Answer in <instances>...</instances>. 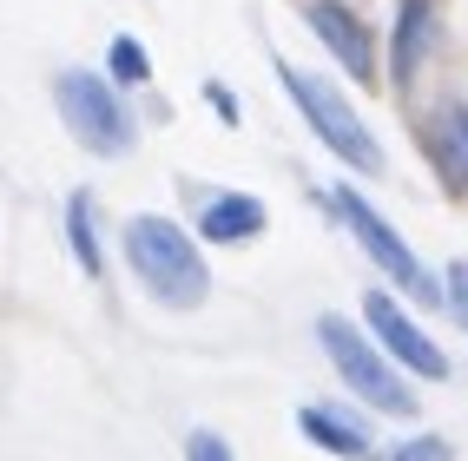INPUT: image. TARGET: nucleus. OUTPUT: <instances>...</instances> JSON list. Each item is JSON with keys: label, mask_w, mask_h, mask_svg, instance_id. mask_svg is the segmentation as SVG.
I'll return each mask as SVG.
<instances>
[{"label": "nucleus", "mask_w": 468, "mask_h": 461, "mask_svg": "<svg viewBox=\"0 0 468 461\" xmlns=\"http://www.w3.org/2000/svg\"><path fill=\"white\" fill-rule=\"evenodd\" d=\"M126 257L139 270V284L159 303H172V310H198L205 290H211V270L198 257V244L172 218H133L126 225Z\"/></svg>", "instance_id": "obj_1"}, {"label": "nucleus", "mask_w": 468, "mask_h": 461, "mask_svg": "<svg viewBox=\"0 0 468 461\" xmlns=\"http://www.w3.org/2000/svg\"><path fill=\"white\" fill-rule=\"evenodd\" d=\"M284 86H291L297 112L310 119V132H317V139L330 145V159L356 165V172H383V145H377V132H369L363 119H356V106L343 100V92H330V79L284 67Z\"/></svg>", "instance_id": "obj_2"}, {"label": "nucleus", "mask_w": 468, "mask_h": 461, "mask_svg": "<svg viewBox=\"0 0 468 461\" xmlns=\"http://www.w3.org/2000/svg\"><path fill=\"white\" fill-rule=\"evenodd\" d=\"M317 343L330 350V362H336V376L350 382L369 409H389V415H416V389L396 376V362L383 356V350H369L363 343V330H350L343 317H324L317 323Z\"/></svg>", "instance_id": "obj_3"}, {"label": "nucleus", "mask_w": 468, "mask_h": 461, "mask_svg": "<svg viewBox=\"0 0 468 461\" xmlns=\"http://www.w3.org/2000/svg\"><path fill=\"white\" fill-rule=\"evenodd\" d=\"M59 119H67V132L100 152V159H119V152H133V112L119 106V92L100 79V73H59Z\"/></svg>", "instance_id": "obj_4"}, {"label": "nucleus", "mask_w": 468, "mask_h": 461, "mask_svg": "<svg viewBox=\"0 0 468 461\" xmlns=\"http://www.w3.org/2000/svg\"><path fill=\"white\" fill-rule=\"evenodd\" d=\"M330 204H336V218L350 225V237H356L363 251L383 264V277H396V284L410 290V297L435 303V277H429V270L416 264V251H410V244H402V237H396V231H389V225L377 218V211H369V198H363V192H350V184H336V192H330Z\"/></svg>", "instance_id": "obj_5"}, {"label": "nucleus", "mask_w": 468, "mask_h": 461, "mask_svg": "<svg viewBox=\"0 0 468 461\" xmlns=\"http://www.w3.org/2000/svg\"><path fill=\"white\" fill-rule=\"evenodd\" d=\"M363 317H369V330H377V343H383V356H396L402 369H416V376H435L442 382L449 376V356L429 343V336L402 317V303L396 297H383V290H369L363 297Z\"/></svg>", "instance_id": "obj_6"}, {"label": "nucleus", "mask_w": 468, "mask_h": 461, "mask_svg": "<svg viewBox=\"0 0 468 461\" xmlns=\"http://www.w3.org/2000/svg\"><path fill=\"white\" fill-rule=\"evenodd\" d=\"M303 20H310V34L336 53V67L350 73V79H377V59H369V26H363L350 7H336V0H310Z\"/></svg>", "instance_id": "obj_7"}, {"label": "nucleus", "mask_w": 468, "mask_h": 461, "mask_svg": "<svg viewBox=\"0 0 468 461\" xmlns=\"http://www.w3.org/2000/svg\"><path fill=\"white\" fill-rule=\"evenodd\" d=\"M297 428H303V442H317V448H330L336 461H363L369 455V428L350 415V409H330V403H310L303 415H297Z\"/></svg>", "instance_id": "obj_8"}, {"label": "nucleus", "mask_w": 468, "mask_h": 461, "mask_svg": "<svg viewBox=\"0 0 468 461\" xmlns=\"http://www.w3.org/2000/svg\"><path fill=\"white\" fill-rule=\"evenodd\" d=\"M198 231H205L211 244H238V237H258V231H264V204H258L251 192H218V198L205 204Z\"/></svg>", "instance_id": "obj_9"}, {"label": "nucleus", "mask_w": 468, "mask_h": 461, "mask_svg": "<svg viewBox=\"0 0 468 461\" xmlns=\"http://www.w3.org/2000/svg\"><path fill=\"white\" fill-rule=\"evenodd\" d=\"M429 53V0H402V20H396V79H410Z\"/></svg>", "instance_id": "obj_10"}, {"label": "nucleus", "mask_w": 468, "mask_h": 461, "mask_svg": "<svg viewBox=\"0 0 468 461\" xmlns=\"http://www.w3.org/2000/svg\"><path fill=\"white\" fill-rule=\"evenodd\" d=\"M435 159H442L449 184L455 192H468V106H449L442 126H435Z\"/></svg>", "instance_id": "obj_11"}, {"label": "nucleus", "mask_w": 468, "mask_h": 461, "mask_svg": "<svg viewBox=\"0 0 468 461\" xmlns=\"http://www.w3.org/2000/svg\"><path fill=\"white\" fill-rule=\"evenodd\" d=\"M67 231H73V251H80V270H100V244H92V218H86V192H73V204H67Z\"/></svg>", "instance_id": "obj_12"}, {"label": "nucleus", "mask_w": 468, "mask_h": 461, "mask_svg": "<svg viewBox=\"0 0 468 461\" xmlns=\"http://www.w3.org/2000/svg\"><path fill=\"white\" fill-rule=\"evenodd\" d=\"M112 73H119V79H126V86H139V79L152 73V67H145V47H139V40H126V34H119V40H112Z\"/></svg>", "instance_id": "obj_13"}, {"label": "nucleus", "mask_w": 468, "mask_h": 461, "mask_svg": "<svg viewBox=\"0 0 468 461\" xmlns=\"http://www.w3.org/2000/svg\"><path fill=\"white\" fill-rule=\"evenodd\" d=\"M442 297H449L455 323L468 330V264H449V277H442Z\"/></svg>", "instance_id": "obj_14"}, {"label": "nucleus", "mask_w": 468, "mask_h": 461, "mask_svg": "<svg viewBox=\"0 0 468 461\" xmlns=\"http://www.w3.org/2000/svg\"><path fill=\"white\" fill-rule=\"evenodd\" d=\"M185 461H238V455H231L225 435H205V428H198V435L185 442Z\"/></svg>", "instance_id": "obj_15"}, {"label": "nucleus", "mask_w": 468, "mask_h": 461, "mask_svg": "<svg viewBox=\"0 0 468 461\" xmlns=\"http://www.w3.org/2000/svg\"><path fill=\"white\" fill-rule=\"evenodd\" d=\"M389 461H449V442H435V435H416V442H402Z\"/></svg>", "instance_id": "obj_16"}]
</instances>
